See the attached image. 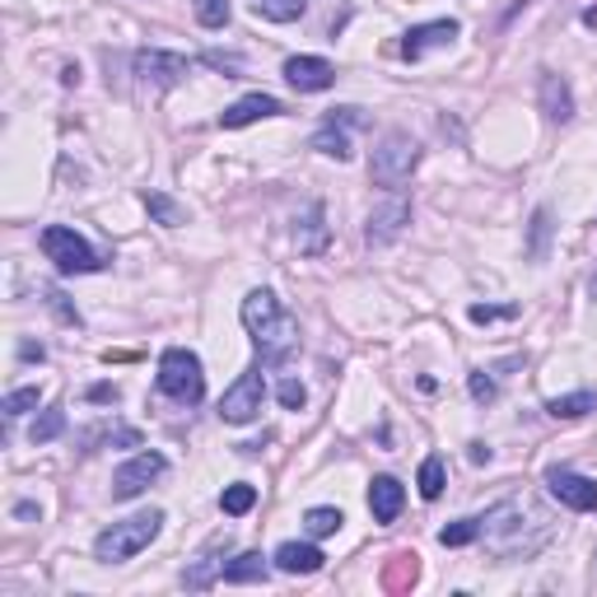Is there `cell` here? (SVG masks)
Wrapping results in <instances>:
<instances>
[{
    "mask_svg": "<svg viewBox=\"0 0 597 597\" xmlns=\"http://www.w3.org/2000/svg\"><path fill=\"white\" fill-rule=\"evenodd\" d=\"M551 519L542 513V504L532 500H500L486 519H481V542L500 555V561H523L536 555L551 542Z\"/></svg>",
    "mask_w": 597,
    "mask_h": 597,
    "instance_id": "obj_1",
    "label": "cell"
},
{
    "mask_svg": "<svg viewBox=\"0 0 597 597\" xmlns=\"http://www.w3.org/2000/svg\"><path fill=\"white\" fill-rule=\"evenodd\" d=\"M238 313H243V327L252 332V346L262 355V365H285L298 350V317L281 308V298L271 290H252Z\"/></svg>",
    "mask_w": 597,
    "mask_h": 597,
    "instance_id": "obj_2",
    "label": "cell"
},
{
    "mask_svg": "<svg viewBox=\"0 0 597 597\" xmlns=\"http://www.w3.org/2000/svg\"><path fill=\"white\" fill-rule=\"evenodd\" d=\"M159 528H164V513H159V509L135 513V519H122V523L104 528V532H98V542H94V561H98V565H122V561H131V555H141V551L154 542Z\"/></svg>",
    "mask_w": 597,
    "mask_h": 597,
    "instance_id": "obj_3",
    "label": "cell"
},
{
    "mask_svg": "<svg viewBox=\"0 0 597 597\" xmlns=\"http://www.w3.org/2000/svg\"><path fill=\"white\" fill-rule=\"evenodd\" d=\"M159 392L169 397V402H177V406H196L206 397V373H202V360H196L192 350H183V346H173V350H164L159 355Z\"/></svg>",
    "mask_w": 597,
    "mask_h": 597,
    "instance_id": "obj_4",
    "label": "cell"
},
{
    "mask_svg": "<svg viewBox=\"0 0 597 597\" xmlns=\"http://www.w3.org/2000/svg\"><path fill=\"white\" fill-rule=\"evenodd\" d=\"M415 164H421V145H415L406 131H388L383 141H378L373 159H369V177H373L378 187L397 192L415 173Z\"/></svg>",
    "mask_w": 597,
    "mask_h": 597,
    "instance_id": "obj_5",
    "label": "cell"
},
{
    "mask_svg": "<svg viewBox=\"0 0 597 597\" xmlns=\"http://www.w3.org/2000/svg\"><path fill=\"white\" fill-rule=\"evenodd\" d=\"M43 252H47V262H56V271H62V275H94V271H104V257L89 248V238H79L66 225H47L43 229Z\"/></svg>",
    "mask_w": 597,
    "mask_h": 597,
    "instance_id": "obj_6",
    "label": "cell"
},
{
    "mask_svg": "<svg viewBox=\"0 0 597 597\" xmlns=\"http://www.w3.org/2000/svg\"><path fill=\"white\" fill-rule=\"evenodd\" d=\"M262 397H267L262 369L238 373L234 383L225 388V397H220V421H225V425H248V421H257V415H262Z\"/></svg>",
    "mask_w": 597,
    "mask_h": 597,
    "instance_id": "obj_7",
    "label": "cell"
},
{
    "mask_svg": "<svg viewBox=\"0 0 597 597\" xmlns=\"http://www.w3.org/2000/svg\"><path fill=\"white\" fill-rule=\"evenodd\" d=\"M159 476H169V457L164 453H135L131 463H122L112 471V500H135V495H145Z\"/></svg>",
    "mask_w": 597,
    "mask_h": 597,
    "instance_id": "obj_8",
    "label": "cell"
},
{
    "mask_svg": "<svg viewBox=\"0 0 597 597\" xmlns=\"http://www.w3.org/2000/svg\"><path fill=\"white\" fill-rule=\"evenodd\" d=\"M131 70L141 75V85H150V89H173L192 75V62L177 52H164V47H145V52H135Z\"/></svg>",
    "mask_w": 597,
    "mask_h": 597,
    "instance_id": "obj_9",
    "label": "cell"
},
{
    "mask_svg": "<svg viewBox=\"0 0 597 597\" xmlns=\"http://www.w3.org/2000/svg\"><path fill=\"white\" fill-rule=\"evenodd\" d=\"M406 225H411V202H406V196H388L383 206L369 210L365 243L369 248H388V243H397V238L406 234Z\"/></svg>",
    "mask_w": 597,
    "mask_h": 597,
    "instance_id": "obj_10",
    "label": "cell"
},
{
    "mask_svg": "<svg viewBox=\"0 0 597 597\" xmlns=\"http://www.w3.org/2000/svg\"><path fill=\"white\" fill-rule=\"evenodd\" d=\"M546 490H551L565 509H574V513H593V509H597V481H593V476L569 471V467H551V471H546Z\"/></svg>",
    "mask_w": 597,
    "mask_h": 597,
    "instance_id": "obj_11",
    "label": "cell"
},
{
    "mask_svg": "<svg viewBox=\"0 0 597 597\" xmlns=\"http://www.w3.org/2000/svg\"><path fill=\"white\" fill-rule=\"evenodd\" d=\"M463 33L457 19H430V24H415L406 37H402V56L406 62H421V56L439 52V47H453V37Z\"/></svg>",
    "mask_w": 597,
    "mask_h": 597,
    "instance_id": "obj_12",
    "label": "cell"
},
{
    "mask_svg": "<svg viewBox=\"0 0 597 597\" xmlns=\"http://www.w3.org/2000/svg\"><path fill=\"white\" fill-rule=\"evenodd\" d=\"M285 79L298 89V94H323L336 85V66L327 56H290L285 62Z\"/></svg>",
    "mask_w": 597,
    "mask_h": 597,
    "instance_id": "obj_13",
    "label": "cell"
},
{
    "mask_svg": "<svg viewBox=\"0 0 597 597\" xmlns=\"http://www.w3.org/2000/svg\"><path fill=\"white\" fill-rule=\"evenodd\" d=\"M327 238H332V229H327L323 202H308L304 210H298V220H294V248L304 252V257H323L327 252Z\"/></svg>",
    "mask_w": 597,
    "mask_h": 597,
    "instance_id": "obj_14",
    "label": "cell"
},
{
    "mask_svg": "<svg viewBox=\"0 0 597 597\" xmlns=\"http://www.w3.org/2000/svg\"><path fill=\"white\" fill-rule=\"evenodd\" d=\"M281 112H285L281 98H271V94H243L234 108L220 112V127L238 131V127H252V122H262V117H281Z\"/></svg>",
    "mask_w": 597,
    "mask_h": 597,
    "instance_id": "obj_15",
    "label": "cell"
},
{
    "mask_svg": "<svg viewBox=\"0 0 597 597\" xmlns=\"http://www.w3.org/2000/svg\"><path fill=\"white\" fill-rule=\"evenodd\" d=\"M402 504H406V490L397 476H373V486H369V513H373V523H397L402 519Z\"/></svg>",
    "mask_w": 597,
    "mask_h": 597,
    "instance_id": "obj_16",
    "label": "cell"
},
{
    "mask_svg": "<svg viewBox=\"0 0 597 597\" xmlns=\"http://www.w3.org/2000/svg\"><path fill=\"white\" fill-rule=\"evenodd\" d=\"M536 98H542V112H546V122L565 127L569 117H574V94H569V85H565V75L542 70V85H536Z\"/></svg>",
    "mask_w": 597,
    "mask_h": 597,
    "instance_id": "obj_17",
    "label": "cell"
},
{
    "mask_svg": "<svg viewBox=\"0 0 597 597\" xmlns=\"http://www.w3.org/2000/svg\"><path fill=\"white\" fill-rule=\"evenodd\" d=\"M271 561H275V569H281V574H317L327 555L317 551L313 542H285V546H275Z\"/></svg>",
    "mask_w": 597,
    "mask_h": 597,
    "instance_id": "obj_18",
    "label": "cell"
},
{
    "mask_svg": "<svg viewBox=\"0 0 597 597\" xmlns=\"http://www.w3.org/2000/svg\"><path fill=\"white\" fill-rule=\"evenodd\" d=\"M267 555L262 551H243V555H234V561L225 565V584H267Z\"/></svg>",
    "mask_w": 597,
    "mask_h": 597,
    "instance_id": "obj_19",
    "label": "cell"
},
{
    "mask_svg": "<svg viewBox=\"0 0 597 597\" xmlns=\"http://www.w3.org/2000/svg\"><path fill=\"white\" fill-rule=\"evenodd\" d=\"M588 411H597V392H569V397H551L546 402V415L551 421H584Z\"/></svg>",
    "mask_w": 597,
    "mask_h": 597,
    "instance_id": "obj_20",
    "label": "cell"
},
{
    "mask_svg": "<svg viewBox=\"0 0 597 597\" xmlns=\"http://www.w3.org/2000/svg\"><path fill=\"white\" fill-rule=\"evenodd\" d=\"M313 150H317V154H327V159H341V164H346V159H350V135H346V122H332V117H327V127L313 135Z\"/></svg>",
    "mask_w": 597,
    "mask_h": 597,
    "instance_id": "obj_21",
    "label": "cell"
},
{
    "mask_svg": "<svg viewBox=\"0 0 597 597\" xmlns=\"http://www.w3.org/2000/svg\"><path fill=\"white\" fill-rule=\"evenodd\" d=\"M304 10H308V0H252V14L271 19V24H294Z\"/></svg>",
    "mask_w": 597,
    "mask_h": 597,
    "instance_id": "obj_22",
    "label": "cell"
},
{
    "mask_svg": "<svg viewBox=\"0 0 597 597\" xmlns=\"http://www.w3.org/2000/svg\"><path fill=\"white\" fill-rule=\"evenodd\" d=\"M145 210L154 215L164 229H177V225H187V210L173 202V196H164V192H145Z\"/></svg>",
    "mask_w": 597,
    "mask_h": 597,
    "instance_id": "obj_23",
    "label": "cell"
},
{
    "mask_svg": "<svg viewBox=\"0 0 597 597\" xmlns=\"http://www.w3.org/2000/svg\"><path fill=\"white\" fill-rule=\"evenodd\" d=\"M215 574H225V561H215V555H202L196 565H187V569H183V588L202 593V588H210V584H215Z\"/></svg>",
    "mask_w": 597,
    "mask_h": 597,
    "instance_id": "obj_24",
    "label": "cell"
},
{
    "mask_svg": "<svg viewBox=\"0 0 597 597\" xmlns=\"http://www.w3.org/2000/svg\"><path fill=\"white\" fill-rule=\"evenodd\" d=\"M415 584V555H392L388 561V574H383V588L388 593H402V588H411Z\"/></svg>",
    "mask_w": 597,
    "mask_h": 597,
    "instance_id": "obj_25",
    "label": "cell"
},
{
    "mask_svg": "<svg viewBox=\"0 0 597 597\" xmlns=\"http://www.w3.org/2000/svg\"><path fill=\"white\" fill-rule=\"evenodd\" d=\"M257 504V486H248V481H238V486H225V495H220V509L229 513V519H243V513Z\"/></svg>",
    "mask_w": 597,
    "mask_h": 597,
    "instance_id": "obj_26",
    "label": "cell"
},
{
    "mask_svg": "<svg viewBox=\"0 0 597 597\" xmlns=\"http://www.w3.org/2000/svg\"><path fill=\"white\" fill-rule=\"evenodd\" d=\"M62 430H66V411H62V406H47V411L33 421L29 439H33V444H47V439H56V434H62Z\"/></svg>",
    "mask_w": 597,
    "mask_h": 597,
    "instance_id": "obj_27",
    "label": "cell"
},
{
    "mask_svg": "<svg viewBox=\"0 0 597 597\" xmlns=\"http://www.w3.org/2000/svg\"><path fill=\"white\" fill-rule=\"evenodd\" d=\"M444 486H448L444 457H425V463H421V495H425V500H439Z\"/></svg>",
    "mask_w": 597,
    "mask_h": 597,
    "instance_id": "obj_28",
    "label": "cell"
},
{
    "mask_svg": "<svg viewBox=\"0 0 597 597\" xmlns=\"http://www.w3.org/2000/svg\"><path fill=\"white\" fill-rule=\"evenodd\" d=\"M439 542L444 546H471V542H481V519H457L439 532Z\"/></svg>",
    "mask_w": 597,
    "mask_h": 597,
    "instance_id": "obj_29",
    "label": "cell"
},
{
    "mask_svg": "<svg viewBox=\"0 0 597 597\" xmlns=\"http://www.w3.org/2000/svg\"><path fill=\"white\" fill-rule=\"evenodd\" d=\"M341 523H346V519H341V509H327V504L304 513V528H308V536H332V532L341 528Z\"/></svg>",
    "mask_w": 597,
    "mask_h": 597,
    "instance_id": "obj_30",
    "label": "cell"
},
{
    "mask_svg": "<svg viewBox=\"0 0 597 597\" xmlns=\"http://www.w3.org/2000/svg\"><path fill=\"white\" fill-rule=\"evenodd\" d=\"M196 24L202 29H225L229 24V0H196Z\"/></svg>",
    "mask_w": 597,
    "mask_h": 597,
    "instance_id": "obj_31",
    "label": "cell"
},
{
    "mask_svg": "<svg viewBox=\"0 0 597 597\" xmlns=\"http://www.w3.org/2000/svg\"><path fill=\"white\" fill-rule=\"evenodd\" d=\"M37 397H43V388H14V392H6V415H10V421L29 415L37 406Z\"/></svg>",
    "mask_w": 597,
    "mask_h": 597,
    "instance_id": "obj_32",
    "label": "cell"
},
{
    "mask_svg": "<svg viewBox=\"0 0 597 597\" xmlns=\"http://www.w3.org/2000/svg\"><path fill=\"white\" fill-rule=\"evenodd\" d=\"M467 388H471L476 402H495V397H500V388H495V378H490L486 369H476V373L467 378Z\"/></svg>",
    "mask_w": 597,
    "mask_h": 597,
    "instance_id": "obj_33",
    "label": "cell"
},
{
    "mask_svg": "<svg viewBox=\"0 0 597 597\" xmlns=\"http://www.w3.org/2000/svg\"><path fill=\"white\" fill-rule=\"evenodd\" d=\"M308 402V392H304V383H298V378H285L281 383V406H290V411H298Z\"/></svg>",
    "mask_w": 597,
    "mask_h": 597,
    "instance_id": "obj_34",
    "label": "cell"
},
{
    "mask_svg": "<svg viewBox=\"0 0 597 597\" xmlns=\"http://www.w3.org/2000/svg\"><path fill=\"white\" fill-rule=\"evenodd\" d=\"M495 317H513V308H486V304L471 308V323H495Z\"/></svg>",
    "mask_w": 597,
    "mask_h": 597,
    "instance_id": "obj_35",
    "label": "cell"
},
{
    "mask_svg": "<svg viewBox=\"0 0 597 597\" xmlns=\"http://www.w3.org/2000/svg\"><path fill=\"white\" fill-rule=\"evenodd\" d=\"M85 397H89V402H117L122 392H117V383H94Z\"/></svg>",
    "mask_w": 597,
    "mask_h": 597,
    "instance_id": "obj_36",
    "label": "cell"
},
{
    "mask_svg": "<svg viewBox=\"0 0 597 597\" xmlns=\"http://www.w3.org/2000/svg\"><path fill=\"white\" fill-rule=\"evenodd\" d=\"M47 304H52L56 313H62L66 323H79V313H75V308H66V294H56V290H52V294H47Z\"/></svg>",
    "mask_w": 597,
    "mask_h": 597,
    "instance_id": "obj_37",
    "label": "cell"
},
{
    "mask_svg": "<svg viewBox=\"0 0 597 597\" xmlns=\"http://www.w3.org/2000/svg\"><path fill=\"white\" fill-rule=\"evenodd\" d=\"M206 66H215V70H238V56H220V52H206Z\"/></svg>",
    "mask_w": 597,
    "mask_h": 597,
    "instance_id": "obj_38",
    "label": "cell"
},
{
    "mask_svg": "<svg viewBox=\"0 0 597 597\" xmlns=\"http://www.w3.org/2000/svg\"><path fill=\"white\" fill-rule=\"evenodd\" d=\"M471 463H490V448L486 444H471Z\"/></svg>",
    "mask_w": 597,
    "mask_h": 597,
    "instance_id": "obj_39",
    "label": "cell"
}]
</instances>
